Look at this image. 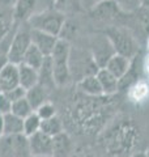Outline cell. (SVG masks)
I'll use <instances>...</instances> for the list:
<instances>
[{"instance_id": "1", "label": "cell", "mask_w": 149, "mask_h": 157, "mask_svg": "<svg viewBox=\"0 0 149 157\" xmlns=\"http://www.w3.org/2000/svg\"><path fill=\"white\" fill-rule=\"evenodd\" d=\"M50 56H51V62H52L54 84L66 85L69 80V76H71V70H69L71 46H69L68 41L59 38L56 46Z\"/></svg>"}, {"instance_id": "2", "label": "cell", "mask_w": 149, "mask_h": 157, "mask_svg": "<svg viewBox=\"0 0 149 157\" xmlns=\"http://www.w3.org/2000/svg\"><path fill=\"white\" fill-rule=\"evenodd\" d=\"M28 22L30 25V29L59 37L66 24V16L58 9H48V11H43L32 16L28 20Z\"/></svg>"}, {"instance_id": "3", "label": "cell", "mask_w": 149, "mask_h": 157, "mask_svg": "<svg viewBox=\"0 0 149 157\" xmlns=\"http://www.w3.org/2000/svg\"><path fill=\"white\" fill-rule=\"evenodd\" d=\"M106 37L115 50V54L123 55L128 59L135 58V55L139 51V45L136 42L135 37L128 33L126 29L122 28H110L106 30Z\"/></svg>"}, {"instance_id": "4", "label": "cell", "mask_w": 149, "mask_h": 157, "mask_svg": "<svg viewBox=\"0 0 149 157\" xmlns=\"http://www.w3.org/2000/svg\"><path fill=\"white\" fill-rule=\"evenodd\" d=\"M55 2L56 0H16L13 7V17L18 21H28L34 14L54 9Z\"/></svg>"}, {"instance_id": "5", "label": "cell", "mask_w": 149, "mask_h": 157, "mask_svg": "<svg viewBox=\"0 0 149 157\" xmlns=\"http://www.w3.org/2000/svg\"><path fill=\"white\" fill-rule=\"evenodd\" d=\"M30 45H32L30 32L25 30V29L17 30V33L12 38V42L9 45L8 52H7L8 62L13 63V64H21L25 52L28 51Z\"/></svg>"}, {"instance_id": "6", "label": "cell", "mask_w": 149, "mask_h": 157, "mask_svg": "<svg viewBox=\"0 0 149 157\" xmlns=\"http://www.w3.org/2000/svg\"><path fill=\"white\" fill-rule=\"evenodd\" d=\"M25 152L30 155L26 136L4 135L0 137V155L3 157H24Z\"/></svg>"}, {"instance_id": "7", "label": "cell", "mask_w": 149, "mask_h": 157, "mask_svg": "<svg viewBox=\"0 0 149 157\" xmlns=\"http://www.w3.org/2000/svg\"><path fill=\"white\" fill-rule=\"evenodd\" d=\"M29 152L32 157H52L54 155V137L38 131L28 137Z\"/></svg>"}, {"instance_id": "8", "label": "cell", "mask_w": 149, "mask_h": 157, "mask_svg": "<svg viewBox=\"0 0 149 157\" xmlns=\"http://www.w3.org/2000/svg\"><path fill=\"white\" fill-rule=\"evenodd\" d=\"M115 55V50L109 41L107 37H99L96 38L92 43V56L94 60V64L98 68H105L110 58Z\"/></svg>"}, {"instance_id": "9", "label": "cell", "mask_w": 149, "mask_h": 157, "mask_svg": "<svg viewBox=\"0 0 149 157\" xmlns=\"http://www.w3.org/2000/svg\"><path fill=\"white\" fill-rule=\"evenodd\" d=\"M30 39H32V45H34L39 51H41L44 56H50L55 48L56 43L59 41V37L51 36V34L43 33L36 30V29H30Z\"/></svg>"}, {"instance_id": "10", "label": "cell", "mask_w": 149, "mask_h": 157, "mask_svg": "<svg viewBox=\"0 0 149 157\" xmlns=\"http://www.w3.org/2000/svg\"><path fill=\"white\" fill-rule=\"evenodd\" d=\"M18 85V64L7 62L0 67V92H9Z\"/></svg>"}, {"instance_id": "11", "label": "cell", "mask_w": 149, "mask_h": 157, "mask_svg": "<svg viewBox=\"0 0 149 157\" xmlns=\"http://www.w3.org/2000/svg\"><path fill=\"white\" fill-rule=\"evenodd\" d=\"M131 64H132L131 59H128L123 55H119V54H115V55H113L110 58V60L107 62L105 68L110 73H113L118 80H120V78L126 76V73L130 71Z\"/></svg>"}, {"instance_id": "12", "label": "cell", "mask_w": 149, "mask_h": 157, "mask_svg": "<svg viewBox=\"0 0 149 157\" xmlns=\"http://www.w3.org/2000/svg\"><path fill=\"white\" fill-rule=\"evenodd\" d=\"M18 82L25 90L32 89L33 86L39 84V73L37 70L25 64H18Z\"/></svg>"}, {"instance_id": "13", "label": "cell", "mask_w": 149, "mask_h": 157, "mask_svg": "<svg viewBox=\"0 0 149 157\" xmlns=\"http://www.w3.org/2000/svg\"><path fill=\"white\" fill-rule=\"evenodd\" d=\"M96 76L98 78L99 84H101L103 94H114V93L119 90V80L113 73L109 72L106 68H99Z\"/></svg>"}, {"instance_id": "14", "label": "cell", "mask_w": 149, "mask_h": 157, "mask_svg": "<svg viewBox=\"0 0 149 157\" xmlns=\"http://www.w3.org/2000/svg\"><path fill=\"white\" fill-rule=\"evenodd\" d=\"M4 135L14 136V135H24V119L17 115L6 114L4 115Z\"/></svg>"}, {"instance_id": "15", "label": "cell", "mask_w": 149, "mask_h": 157, "mask_svg": "<svg viewBox=\"0 0 149 157\" xmlns=\"http://www.w3.org/2000/svg\"><path fill=\"white\" fill-rule=\"evenodd\" d=\"M78 88H80L81 92L86 93V94H89V96H101V94H103L101 84H99V81H98L96 75L84 76L80 80V82H78Z\"/></svg>"}, {"instance_id": "16", "label": "cell", "mask_w": 149, "mask_h": 157, "mask_svg": "<svg viewBox=\"0 0 149 157\" xmlns=\"http://www.w3.org/2000/svg\"><path fill=\"white\" fill-rule=\"evenodd\" d=\"M44 58L46 56H44L36 46L30 45V47L28 48V51L25 52V55H24L22 64L28 66V67H32V68H34V70L39 71V68L42 67L43 62H44Z\"/></svg>"}, {"instance_id": "17", "label": "cell", "mask_w": 149, "mask_h": 157, "mask_svg": "<svg viewBox=\"0 0 149 157\" xmlns=\"http://www.w3.org/2000/svg\"><path fill=\"white\" fill-rule=\"evenodd\" d=\"M90 12L94 14V17H96V18H99V20H113V18H115L117 13L120 12V11L117 8V6L114 4L113 0H107V2L99 4L98 7L92 9Z\"/></svg>"}, {"instance_id": "18", "label": "cell", "mask_w": 149, "mask_h": 157, "mask_svg": "<svg viewBox=\"0 0 149 157\" xmlns=\"http://www.w3.org/2000/svg\"><path fill=\"white\" fill-rule=\"evenodd\" d=\"M26 100L29 101V104L33 107V110L36 111L41 105H43L46 101V90L42 84H37L36 86H33L32 89L26 90Z\"/></svg>"}, {"instance_id": "19", "label": "cell", "mask_w": 149, "mask_h": 157, "mask_svg": "<svg viewBox=\"0 0 149 157\" xmlns=\"http://www.w3.org/2000/svg\"><path fill=\"white\" fill-rule=\"evenodd\" d=\"M41 131L51 137H56L58 135L63 134V123L55 115V117L48 118V119H44L41 122Z\"/></svg>"}, {"instance_id": "20", "label": "cell", "mask_w": 149, "mask_h": 157, "mask_svg": "<svg viewBox=\"0 0 149 157\" xmlns=\"http://www.w3.org/2000/svg\"><path fill=\"white\" fill-rule=\"evenodd\" d=\"M41 118L37 115V113H32L29 117L24 119V136H32L37 134L38 131H41Z\"/></svg>"}, {"instance_id": "21", "label": "cell", "mask_w": 149, "mask_h": 157, "mask_svg": "<svg viewBox=\"0 0 149 157\" xmlns=\"http://www.w3.org/2000/svg\"><path fill=\"white\" fill-rule=\"evenodd\" d=\"M11 113L20 117V118H22V119H25V118L29 117L32 113H34V110L30 106V104H29V101L26 100V97H25V98H21V100H18V101L12 102Z\"/></svg>"}, {"instance_id": "22", "label": "cell", "mask_w": 149, "mask_h": 157, "mask_svg": "<svg viewBox=\"0 0 149 157\" xmlns=\"http://www.w3.org/2000/svg\"><path fill=\"white\" fill-rule=\"evenodd\" d=\"M14 21L13 11H0V41L8 36Z\"/></svg>"}, {"instance_id": "23", "label": "cell", "mask_w": 149, "mask_h": 157, "mask_svg": "<svg viewBox=\"0 0 149 157\" xmlns=\"http://www.w3.org/2000/svg\"><path fill=\"white\" fill-rule=\"evenodd\" d=\"M122 13H136L143 7L141 0H113Z\"/></svg>"}, {"instance_id": "24", "label": "cell", "mask_w": 149, "mask_h": 157, "mask_svg": "<svg viewBox=\"0 0 149 157\" xmlns=\"http://www.w3.org/2000/svg\"><path fill=\"white\" fill-rule=\"evenodd\" d=\"M37 115L41 118V121H44V119H48V118H52L56 115V111H55V107H54L52 104L50 102H44L43 105H41L36 110Z\"/></svg>"}, {"instance_id": "25", "label": "cell", "mask_w": 149, "mask_h": 157, "mask_svg": "<svg viewBox=\"0 0 149 157\" xmlns=\"http://www.w3.org/2000/svg\"><path fill=\"white\" fill-rule=\"evenodd\" d=\"M131 93H132V96L135 100H141V98H144L148 94V85L144 84L141 81H137L136 84L132 86Z\"/></svg>"}, {"instance_id": "26", "label": "cell", "mask_w": 149, "mask_h": 157, "mask_svg": "<svg viewBox=\"0 0 149 157\" xmlns=\"http://www.w3.org/2000/svg\"><path fill=\"white\" fill-rule=\"evenodd\" d=\"M12 110V101L4 92H0V114H9Z\"/></svg>"}, {"instance_id": "27", "label": "cell", "mask_w": 149, "mask_h": 157, "mask_svg": "<svg viewBox=\"0 0 149 157\" xmlns=\"http://www.w3.org/2000/svg\"><path fill=\"white\" fill-rule=\"evenodd\" d=\"M6 94L8 96V98L11 100L12 102L14 101H18V100H21V98H25L26 97V90L24 89L22 86H16V88H13L12 90H9V92H6Z\"/></svg>"}, {"instance_id": "28", "label": "cell", "mask_w": 149, "mask_h": 157, "mask_svg": "<svg viewBox=\"0 0 149 157\" xmlns=\"http://www.w3.org/2000/svg\"><path fill=\"white\" fill-rule=\"evenodd\" d=\"M81 2H82L84 8L89 9V11H92V9H94L96 7H98L99 4L107 2V0H81Z\"/></svg>"}, {"instance_id": "29", "label": "cell", "mask_w": 149, "mask_h": 157, "mask_svg": "<svg viewBox=\"0 0 149 157\" xmlns=\"http://www.w3.org/2000/svg\"><path fill=\"white\" fill-rule=\"evenodd\" d=\"M4 136V115L0 114V137Z\"/></svg>"}, {"instance_id": "30", "label": "cell", "mask_w": 149, "mask_h": 157, "mask_svg": "<svg viewBox=\"0 0 149 157\" xmlns=\"http://www.w3.org/2000/svg\"><path fill=\"white\" fill-rule=\"evenodd\" d=\"M132 157H148L147 153H144V152H140V153H136V155H133Z\"/></svg>"}, {"instance_id": "31", "label": "cell", "mask_w": 149, "mask_h": 157, "mask_svg": "<svg viewBox=\"0 0 149 157\" xmlns=\"http://www.w3.org/2000/svg\"><path fill=\"white\" fill-rule=\"evenodd\" d=\"M141 3L145 8H149V0H141Z\"/></svg>"}]
</instances>
